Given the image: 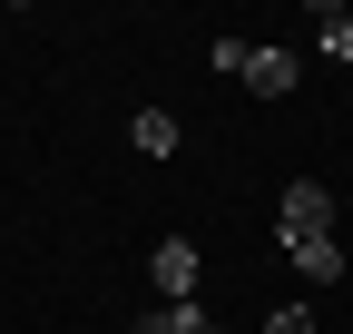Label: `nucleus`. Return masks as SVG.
Here are the masks:
<instances>
[{"mask_svg":"<svg viewBox=\"0 0 353 334\" xmlns=\"http://www.w3.org/2000/svg\"><path fill=\"white\" fill-rule=\"evenodd\" d=\"M196 275H206V266H196L187 236H157V246H148V285H157V305H196Z\"/></svg>","mask_w":353,"mask_h":334,"instance_id":"1","label":"nucleus"},{"mask_svg":"<svg viewBox=\"0 0 353 334\" xmlns=\"http://www.w3.org/2000/svg\"><path fill=\"white\" fill-rule=\"evenodd\" d=\"M275 236H285V246H304V236H334V187L294 177V187H285V206H275Z\"/></svg>","mask_w":353,"mask_h":334,"instance_id":"2","label":"nucleus"},{"mask_svg":"<svg viewBox=\"0 0 353 334\" xmlns=\"http://www.w3.org/2000/svg\"><path fill=\"white\" fill-rule=\"evenodd\" d=\"M285 256H294L304 285H334V275H343V236H304V246H285Z\"/></svg>","mask_w":353,"mask_h":334,"instance_id":"3","label":"nucleus"},{"mask_svg":"<svg viewBox=\"0 0 353 334\" xmlns=\"http://www.w3.org/2000/svg\"><path fill=\"white\" fill-rule=\"evenodd\" d=\"M245 89L255 99H294V50H255L245 59Z\"/></svg>","mask_w":353,"mask_h":334,"instance_id":"4","label":"nucleus"},{"mask_svg":"<svg viewBox=\"0 0 353 334\" xmlns=\"http://www.w3.org/2000/svg\"><path fill=\"white\" fill-rule=\"evenodd\" d=\"M128 138H138V157H176V138H187V128H176L167 108H138V118H128Z\"/></svg>","mask_w":353,"mask_h":334,"instance_id":"5","label":"nucleus"},{"mask_svg":"<svg viewBox=\"0 0 353 334\" xmlns=\"http://www.w3.org/2000/svg\"><path fill=\"white\" fill-rule=\"evenodd\" d=\"M314 50H324V59H353V10L324 0V10H314Z\"/></svg>","mask_w":353,"mask_h":334,"instance_id":"6","label":"nucleus"},{"mask_svg":"<svg viewBox=\"0 0 353 334\" xmlns=\"http://www.w3.org/2000/svg\"><path fill=\"white\" fill-rule=\"evenodd\" d=\"M216 315H196V305H148L138 315V334H206Z\"/></svg>","mask_w":353,"mask_h":334,"instance_id":"7","label":"nucleus"},{"mask_svg":"<svg viewBox=\"0 0 353 334\" xmlns=\"http://www.w3.org/2000/svg\"><path fill=\"white\" fill-rule=\"evenodd\" d=\"M206 59H216V79H245V59H255V39H236V30H216V50H206Z\"/></svg>","mask_w":353,"mask_h":334,"instance_id":"8","label":"nucleus"},{"mask_svg":"<svg viewBox=\"0 0 353 334\" xmlns=\"http://www.w3.org/2000/svg\"><path fill=\"white\" fill-rule=\"evenodd\" d=\"M265 334H314V315H304V305H275V315H265Z\"/></svg>","mask_w":353,"mask_h":334,"instance_id":"9","label":"nucleus"},{"mask_svg":"<svg viewBox=\"0 0 353 334\" xmlns=\"http://www.w3.org/2000/svg\"><path fill=\"white\" fill-rule=\"evenodd\" d=\"M206 334H226V324H206Z\"/></svg>","mask_w":353,"mask_h":334,"instance_id":"10","label":"nucleus"}]
</instances>
